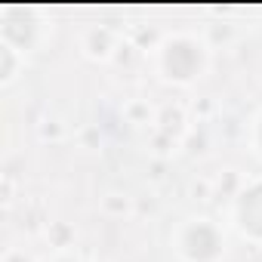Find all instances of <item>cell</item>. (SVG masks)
Listing matches in <instances>:
<instances>
[{
  "instance_id": "6da1fadb",
  "label": "cell",
  "mask_w": 262,
  "mask_h": 262,
  "mask_svg": "<svg viewBox=\"0 0 262 262\" xmlns=\"http://www.w3.org/2000/svg\"><path fill=\"white\" fill-rule=\"evenodd\" d=\"M161 62H164L167 77L185 83V80H191V77L201 71V65H204V50H201L191 37H173V40H167Z\"/></svg>"
},
{
  "instance_id": "7a4b0ae2",
  "label": "cell",
  "mask_w": 262,
  "mask_h": 262,
  "mask_svg": "<svg viewBox=\"0 0 262 262\" xmlns=\"http://www.w3.org/2000/svg\"><path fill=\"white\" fill-rule=\"evenodd\" d=\"M219 250H222V237H219V231L210 222L198 219V222H191L185 228V234H182V253L191 262H213L219 256Z\"/></svg>"
},
{
  "instance_id": "3957f363",
  "label": "cell",
  "mask_w": 262,
  "mask_h": 262,
  "mask_svg": "<svg viewBox=\"0 0 262 262\" xmlns=\"http://www.w3.org/2000/svg\"><path fill=\"white\" fill-rule=\"evenodd\" d=\"M237 225L244 234L262 241V182H253L237 198Z\"/></svg>"
},
{
  "instance_id": "277c9868",
  "label": "cell",
  "mask_w": 262,
  "mask_h": 262,
  "mask_svg": "<svg viewBox=\"0 0 262 262\" xmlns=\"http://www.w3.org/2000/svg\"><path fill=\"white\" fill-rule=\"evenodd\" d=\"M83 43H86L90 56H108L114 50V34L108 28H90L86 37H83Z\"/></svg>"
},
{
  "instance_id": "5b68a950",
  "label": "cell",
  "mask_w": 262,
  "mask_h": 262,
  "mask_svg": "<svg viewBox=\"0 0 262 262\" xmlns=\"http://www.w3.org/2000/svg\"><path fill=\"white\" fill-rule=\"evenodd\" d=\"M13 47L10 43H0V56H4V68H0V77L4 80H10L13 77V71H16V59H13Z\"/></svg>"
},
{
  "instance_id": "8992f818",
  "label": "cell",
  "mask_w": 262,
  "mask_h": 262,
  "mask_svg": "<svg viewBox=\"0 0 262 262\" xmlns=\"http://www.w3.org/2000/svg\"><path fill=\"white\" fill-rule=\"evenodd\" d=\"M7 262H31V259H28L25 253H10V256H7Z\"/></svg>"
},
{
  "instance_id": "52a82bcc",
  "label": "cell",
  "mask_w": 262,
  "mask_h": 262,
  "mask_svg": "<svg viewBox=\"0 0 262 262\" xmlns=\"http://www.w3.org/2000/svg\"><path fill=\"white\" fill-rule=\"evenodd\" d=\"M259 145H262V120H259Z\"/></svg>"
},
{
  "instance_id": "ba28073f",
  "label": "cell",
  "mask_w": 262,
  "mask_h": 262,
  "mask_svg": "<svg viewBox=\"0 0 262 262\" xmlns=\"http://www.w3.org/2000/svg\"><path fill=\"white\" fill-rule=\"evenodd\" d=\"M56 262H74V259H56Z\"/></svg>"
}]
</instances>
